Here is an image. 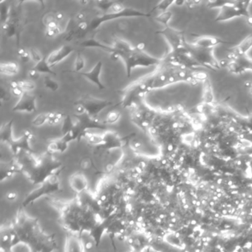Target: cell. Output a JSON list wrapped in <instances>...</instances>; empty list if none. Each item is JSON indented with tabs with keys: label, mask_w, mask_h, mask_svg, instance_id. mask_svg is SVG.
<instances>
[{
	"label": "cell",
	"mask_w": 252,
	"mask_h": 252,
	"mask_svg": "<svg viewBox=\"0 0 252 252\" xmlns=\"http://www.w3.org/2000/svg\"><path fill=\"white\" fill-rule=\"evenodd\" d=\"M208 79V75L204 72L171 65L161 61L154 73L138 82L140 88L147 94L181 82L196 85L199 82H206Z\"/></svg>",
	"instance_id": "cell-1"
},
{
	"label": "cell",
	"mask_w": 252,
	"mask_h": 252,
	"mask_svg": "<svg viewBox=\"0 0 252 252\" xmlns=\"http://www.w3.org/2000/svg\"><path fill=\"white\" fill-rule=\"evenodd\" d=\"M250 1H213L207 4L209 8H219L215 21L225 22L237 17H246L252 26V17L249 12Z\"/></svg>",
	"instance_id": "cell-2"
},
{
	"label": "cell",
	"mask_w": 252,
	"mask_h": 252,
	"mask_svg": "<svg viewBox=\"0 0 252 252\" xmlns=\"http://www.w3.org/2000/svg\"><path fill=\"white\" fill-rule=\"evenodd\" d=\"M126 67V76L130 77L132 70L136 67H149L160 65L161 60L156 58L145 52V44H138L133 51L122 59Z\"/></svg>",
	"instance_id": "cell-3"
},
{
	"label": "cell",
	"mask_w": 252,
	"mask_h": 252,
	"mask_svg": "<svg viewBox=\"0 0 252 252\" xmlns=\"http://www.w3.org/2000/svg\"><path fill=\"white\" fill-rule=\"evenodd\" d=\"M187 50L191 58L198 64L199 67H204L209 70H219L221 69L220 63L217 60L214 54L215 48H203L196 46L191 43L187 44Z\"/></svg>",
	"instance_id": "cell-4"
},
{
	"label": "cell",
	"mask_w": 252,
	"mask_h": 252,
	"mask_svg": "<svg viewBox=\"0 0 252 252\" xmlns=\"http://www.w3.org/2000/svg\"><path fill=\"white\" fill-rule=\"evenodd\" d=\"M150 14L143 12L138 9L132 8H126L123 11L119 13L109 12L101 16L95 17L90 23V31L98 29L103 23L112 21L120 18H132V17H150Z\"/></svg>",
	"instance_id": "cell-5"
},
{
	"label": "cell",
	"mask_w": 252,
	"mask_h": 252,
	"mask_svg": "<svg viewBox=\"0 0 252 252\" xmlns=\"http://www.w3.org/2000/svg\"><path fill=\"white\" fill-rule=\"evenodd\" d=\"M221 67H225L230 73L239 75L250 70L252 71V59L246 55H233L228 54L224 63H220Z\"/></svg>",
	"instance_id": "cell-6"
},
{
	"label": "cell",
	"mask_w": 252,
	"mask_h": 252,
	"mask_svg": "<svg viewBox=\"0 0 252 252\" xmlns=\"http://www.w3.org/2000/svg\"><path fill=\"white\" fill-rule=\"evenodd\" d=\"M76 102L79 103L85 108L86 115L94 119H98V114L102 110L113 104L112 101L94 98L91 95H85Z\"/></svg>",
	"instance_id": "cell-7"
},
{
	"label": "cell",
	"mask_w": 252,
	"mask_h": 252,
	"mask_svg": "<svg viewBox=\"0 0 252 252\" xmlns=\"http://www.w3.org/2000/svg\"><path fill=\"white\" fill-rule=\"evenodd\" d=\"M157 33L162 35L167 41L172 51H183L187 47L188 42L186 40L184 32L175 30L172 28L165 27L163 30L159 31Z\"/></svg>",
	"instance_id": "cell-8"
},
{
	"label": "cell",
	"mask_w": 252,
	"mask_h": 252,
	"mask_svg": "<svg viewBox=\"0 0 252 252\" xmlns=\"http://www.w3.org/2000/svg\"><path fill=\"white\" fill-rule=\"evenodd\" d=\"M14 112L33 113L36 111V98L29 92H25L12 109Z\"/></svg>",
	"instance_id": "cell-9"
},
{
	"label": "cell",
	"mask_w": 252,
	"mask_h": 252,
	"mask_svg": "<svg viewBox=\"0 0 252 252\" xmlns=\"http://www.w3.org/2000/svg\"><path fill=\"white\" fill-rule=\"evenodd\" d=\"M73 52H74V48L73 47L67 45H63L51 52V54L47 57V62L51 67H54L58 63L67 59Z\"/></svg>",
	"instance_id": "cell-10"
},
{
	"label": "cell",
	"mask_w": 252,
	"mask_h": 252,
	"mask_svg": "<svg viewBox=\"0 0 252 252\" xmlns=\"http://www.w3.org/2000/svg\"><path fill=\"white\" fill-rule=\"evenodd\" d=\"M75 119H76L79 126L85 132L92 129H107V124L105 122H101L98 119L90 117L86 114L81 116H76Z\"/></svg>",
	"instance_id": "cell-11"
},
{
	"label": "cell",
	"mask_w": 252,
	"mask_h": 252,
	"mask_svg": "<svg viewBox=\"0 0 252 252\" xmlns=\"http://www.w3.org/2000/svg\"><path fill=\"white\" fill-rule=\"evenodd\" d=\"M102 67L103 63L100 61L93 67L91 71L82 72L79 74L83 76L84 78H85L87 80L89 81L91 83L95 85L98 88V89L104 90L105 88V86L103 85L102 82H101V79H100V76H101V71H102Z\"/></svg>",
	"instance_id": "cell-12"
},
{
	"label": "cell",
	"mask_w": 252,
	"mask_h": 252,
	"mask_svg": "<svg viewBox=\"0 0 252 252\" xmlns=\"http://www.w3.org/2000/svg\"><path fill=\"white\" fill-rule=\"evenodd\" d=\"M124 146V138H121L117 132L107 130L103 134V143L101 147L107 150L121 148Z\"/></svg>",
	"instance_id": "cell-13"
},
{
	"label": "cell",
	"mask_w": 252,
	"mask_h": 252,
	"mask_svg": "<svg viewBox=\"0 0 252 252\" xmlns=\"http://www.w3.org/2000/svg\"><path fill=\"white\" fill-rule=\"evenodd\" d=\"M228 43H231V42H226L223 39L215 37V36H197L191 44L196 46L203 47V48H215V47L218 46L220 44Z\"/></svg>",
	"instance_id": "cell-14"
},
{
	"label": "cell",
	"mask_w": 252,
	"mask_h": 252,
	"mask_svg": "<svg viewBox=\"0 0 252 252\" xmlns=\"http://www.w3.org/2000/svg\"><path fill=\"white\" fill-rule=\"evenodd\" d=\"M252 48V35H249L243 39L237 46L230 51L229 54L233 55H246L248 51Z\"/></svg>",
	"instance_id": "cell-15"
},
{
	"label": "cell",
	"mask_w": 252,
	"mask_h": 252,
	"mask_svg": "<svg viewBox=\"0 0 252 252\" xmlns=\"http://www.w3.org/2000/svg\"><path fill=\"white\" fill-rule=\"evenodd\" d=\"M13 123L14 121L11 120L7 122L5 125H2L1 127V132H0V136H1V141L2 142L6 143L9 145L12 142L14 138H13Z\"/></svg>",
	"instance_id": "cell-16"
},
{
	"label": "cell",
	"mask_w": 252,
	"mask_h": 252,
	"mask_svg": "<svg viewBox=\"0 0 252 252\" xmlns=\"http://www.w3.org/2000/svg\"><path fill=\"white\" fill-rule=\"evenodd\" d=\"M203 83H204V87H203L204 90H203V100H202L203 104L212 106L214 104V94L210 81L208 79Z\"/></svg>",
	"instance_id": "cell-17"
},
{
	"label": "cell",
	"mask_w": 252,
	"mask_h": 252,
	"mask_svg": "<svg viewBox=\"0 0 252 252\" xmlns=\"http://www.w3.org/2000/svg\"><path fill=\"white\" fill-rule=\"evenodd\" d=\"M81 45L85 47V48H100V49L109 53L110 55H111L113 53V50L112 47L107 46V45L101 43V42H98V41L95 40V39H87V40L83 41V42L81 43Z\"/></svg>",
	"instance_id": "cell-18"
},
{
	"label": "cell",
	"mask_w": 252,
	"mask_h": 252,
	"mask_svg": "<svg viewBox=\"0 0 252 252\" xmlns=\"http://www.w3.org/2000/svg\"><path fill=\"white\" fill-rule=\"evenodd\" d=\"M0 72L5 76H14L19 73V65L14 62L1 63Z\"/></svg>",
	"instance_id": "cell-19"
},
{
	"label": "cell",
	"mask_w": 252,
	"mask_h": 252,
	"mask_svg": "<svg viewBox=\"0 0 252 252\" xmlns=\"http://www.w3.org/2000/svg\"><path fill=\"white\" fill-rule=\"evenodd\" d=\"M33 70H36L39 74L41 73H46V74L54 75L55 76V72L51 70V66L48 64L47 62L46 57H44L42 61L39 62L37 64H35L34 67H33Z\"/></svg>",
	"instance_id": "cell-20"
},
{
	"label": "cell",
	"mask_w": 252,
	"mask_h": 252,
	"mask_svg": "<svg viewBox=\"0 0 252 252\" xmlns=\"http://www.w3.org/2000/svg\"><path fill=\"white\" fill-rule=\"evenodd\" d=\"M82 138H85L90 144L94 145H101L103 143V134L94 133V132L86 131L82 135Z\"/></svg>",
	"instance_id": "cell-21"
},
{
	"label": "cell",
	"mask_w": 252,
	"mask_h": 252,
	"mask_svg": "<svg viewBox=\"0 0 252 252\" xmlns=\"http://www.w3.org/2000/svg\"><path fill=\"white\" fill-rule=\"evenodd\" d=\"M67 147H68V144L61 138V139L50 143L48 145V150L51 153H55V152L64 153L67 150Z\"/></svg>",
	"instance_id": "cell-22"
},
{
	"label": "cell",
	"mask_w": 252,
	"mask_h": 252,
	"mask_svg": "<svg viewBox=\"0 0 252 252\" xmlns=\"http://www.w3.org/2000/svg\"><path fill=\"white\" fill-rule=\"evenodd\" d=\"M75 126V119H72L71 116H65L63 121V125H62V132L63 135H64L68 133L70 130L73 129Z\"/></svg>",
	"instance_id": "cell-23"
},
{
	"label": "cell",
	"mask_w": 252,
	"mask_h": 252,
	"mask_svg": "<svg viewBox=\"0 0 252 252\" xmlns=\"http://www.w3.org/2000/svg\"><path fill=\"white\" fill-rule=\"evenodd\" d=\"M65 117V115L62 113H56V112H50L48 113V124L51 126L57 125L60 122H63V119Z\"/></svg>",
	"instance_id": "cell-24"
},
{
	"label": "cell",
	"mask_w": 252,
	"mask_h": 252,
	"mask_svg": "<svg viewBox=\"0 0 252 252\" xmlns=\"http://www.w3.org/2000/svg\"><path fill=\"white\" fill-rule=\"evenodd\" d=\"M85 67V60L81 53H78L76 56V60L74 63V68L72 70L71 73H81Z\"/></svg>",
	"instance_id": "cell-25"
},
{
	"label": "cell",
	"mask_w": 252,
	"mask_h": 252,
	"mask_svg": "<svg viewBox=\"0 0 252 252\" xmlns=\"http://www.w3.org/2000/svg\"><path fill=\"white\" fill-rule=\"evenodd\" d=\"M44 85H45V88L51 91V92H56L60 89L59 82L50 76H45L44 79Z\"/></svg>",
	"instance_id": "cell-26"
},
{
	"label": "cell",
	"mask_w": 252,
	"mask_h": 252,
	"mask_svg": "<svg viewBox=\"0 0 252 252\" xmlns=\"http://www.w3.org/2000/svg\"><path fill=\"white\" fill-rule=\"evenodd\" d=\"M120 112L117 111V110H112V111L109 112L107 113V116H106V124L107 125H113L116 124V122H119V119H121Z\"/></svg>",
	"instance_id": "cell-27"
},
{
	"label": "cell",
	"mask_w": 252,
	"mask_h": 252,
	"mask_svg": "<svg viewBox=\"0 0 252 252\" xmlns=\"http://www.w3.org/2000/svg\"><path fill=\"white\" fill-rule=\"evenodd\" d=\"M172 17V14L170 11H166V12L160 13L159 15L156 17V21L161 24L164 25L165 27H167L168 23L170 21Z\"/></svg>",
	"instance_id": "cell-28"
},
{
	"label": "cell",
	"mask_w": 252,
	"mask_h": 252,
	"mask_svg": "<svg viewBox=\"0 0 252 252\" xmlns=\"http://www.w3.org/2000/svg\"><path fill=\"white\" fill-rule=\"evenodd\" d=\"M1 11L0 12L1 23H2V25H3L6 23L8 20H9L10 16H11V8H10L9 5H3L2 4L1 11Z\"/></svg>",
	"instance_id": "cell-29"
},
{
	"label": "cell",
	"mask_w": 252,
	"mask_h": 252,
	"mask_svg": "<svg viewBox=\"0 0 252 252\" xmlns=\"http://www.w3.org/2000/svg\"><path fill=\"white\" fill-rule=\"evenodd\" d=\"M48 113H42V114L38 115L34 119H33L32 124L35 126H42L45 124H48Z\"/></svg>",
	"instance_id": "cell-30"
},
{
	"label": "cell",
	"mask_w": 252,
	"mask_h": 252,
	"mask_svg": "<svg viewBox=\"0 0 252 252\" xmlns=\"http://www.w3.org/2000/svg\"><path fill=\"white\" fill-rule=\"evenodd\" d=\"M115 2L113 1H97L95 2L97 7L101 10L104 14H107L111 9Z\"/></svg>",
	"instance_id": "cell-31"
},
{
	"label": "cell",
	"mask_w": 252,
	"mask_h": 252,
	"mask_svg": "<svg viewBox=\"0 0 252 252\" xmlns=\"http://www.w3.org/2000/svg\"><path fill=\"white\" fill-rule=\"evenodd\" d=\"M10 88H11V93H12L13 95H15V96L20 97L25 93L23 88L20 86L19 81H13V82H11V84H10Z\"/></svg>",
	"instance_id": "cell-32"
},
{
	"label": "cell",
	"mask_w": 252,
	"mask_h": 252,
	"mask_svg": "<svg viewBox=\"0 0 252 252\" xmlns=\"http://www.w3.org/2000/svg\"><path fill=\"white\" fill-rule=\"evenodd\" d=\"M29 53H30L31 60L33 62V63H39V62L42 61L43 60V57L41 55L40 52L38 50L35 49V48H31L29 50Z\"/></svg>",
	"instance_id": "cell-33"
},
{
	"label": "cell",
	"mask_w": 252,
	"mask_h": 252,
	"mask_svg": "<svg viewBox=\"0 0 252 252\" xmlns=\"http://www.w3.org/2000/svg\"><path fill=\"white\" fill-rule=\"evenodd\" d=\"M19 82H20V86L25 92L33 91L36 88V85L31 81H19Z\"/></svg>",
	"instance_id": "cell-34"
},
{
	"label": "cell",
	"mask_w": 252,
	"mask_h": 252,
	"mask_svg": "<svg viewBox=\"0 0 252 252\" xmlns=\"http://www.w3.org/2000/svg\"><path fill=\"white\" fill-rule=\"evenodd\" d=\"M174 3H175V1H163V2H160V3L158 4L156 8L161 13L166 12L170 5Z\"/></svg>",
	"instance_id": "cell-35"
},
{
	"label": "cell",
	"mask_w": 252,
	"mask_h": 252,
	"mask_svg": "<svg viewBox=\"0 0 252 252\" xmlns=\"http://www.w3.org/2000/svg\"><path fill=\"white\" fill-rule=\"evenodd\" d=\"M17 54H18L20 60L24 62V63H27V62H29V60H31L29 51H27V50L24 49V48H20V49L18 50Z\"/></svg>",
	"instance_id": "cell-36"
},
{
	"label": "cell",
	"mask_w": 252,
	"mask_h": 252,
	"mask_svg": "<svg viewBox=\"0 0 252 252\" xmlns=\"http://www.w3.org/2000/svg\"><path fill=\"white\" fill-rule=\"evenodd\" d=\"M61 33L62 30L60 27L56 28V29H46V32H45V35L49 38L56 37Z\"/></svg>",
	"instance_id": "cell-37"
},
{
	"label": "cell",
	"mask_w": 252,
	"mask_h": 252,
	"mask_svg": "<svg viewBox=\"0 0 252 252\" xmlns=\"http://www.w3.org/2000/svg\"><path fill=\"white\" fill-rule=\"evenodd\" d=\"M126 7H125V5H124L122 2H115L114 4H113V7H112L111 9L109 12L111 13H119L123 11L126 8ZM108 12V13H109Z\"/></svg>",
	"instance_id": "cell-38"
},
{
	"label": "cell",
	"mask_w": 252,
	"mask_h": 252,
	"mask_svg": "<svg viewBox=\"0 0 252 252\" xmlns=\"http://www.w3.org/2000/svg\"><path fill=\"white\" fill-rule=\"evenodd\" d=\"M77 29L80 33H86V32H89L90 24H88L86 21L80 22V23H78Z\"/></svg>",
	"instance_id": "cell-39"
},
{
	"label": "cell",
	"mask_w": 252,
	"mask_h": 252,
	"mask_svg": "<svg viewBox=\"0 0 252 252\" xmlns=\"http://www.w3.org/2000/svg\"><path fill=\"white\" fill-rule=\"evenodd\" d=\"M54 21H57L55 19V13H48L44 17L43 23L45 26Z\"/></svg>",
	"instance_id": "cell-40"
},
{
	"label": "cell",
	"mask_w": 252,
	"mask_h": 252,
	"mask_svg": "<svg viewBox=\"0 0 252 252\" xmlns=\"http://www.w3.org/2000/svg\"><path fill=\"white\" fill-rule=\"evenodd\" d=\"M39 76H40V74L37 73L36 70H33V69H32V70L29 71V76H30L31 79H39Z\"/></svg>",
	"instance_id": "cell-41"
},
{
	"label": "cell",
	"mask_w": 252,
	"mask_h": 252,
	"mask_svg": "<svg viewBox=\"0 0 252 252\" xmlns=\"http://www.w3.org/2000/svg\"><path fill=\"white\" fill-rule=\"evenodd\" d=\"M85 18H86V15H85V13L79 12V14H77V15H76V20L78 21V23H80V22L85 21Z\"/></svg>",
	"instance_id": "cell-42"
},
{
	"label": "cell",
	"mask_w": 252,
	"mask_h": 252,
	"mask_svg": "<svg viewBox=\"0 0 252 252\" xmlns=\"http://www.w3.org/2000/svg\"><path fill=\"white\" fill-rule=\"evenodd\" d=\"M64 15L63 13L62 12H57L55 13V19L57 22L62 21V20H64Z\"/></svg>",
	"instance_id": "cell-43"
},
{
	"label": "cell",
	"mask_w": 252,
	"mask_h": 252,
	"mask_svg": "<svg viewBox=\"0 0 252 252\" xmlns=\"http://www.w3.org/2000/svg\"><path fill=\"white\" fill-rule=\"evenodd\" d=\"M57 27H59L58 22L54 21L52 22V23H49V24L47 25L46 29H56V28Z\"/></svg>",
	"instance_id": "cell-44"
},
{
	"label": "cell",
	"mask_w": 252,
	"mask_h": 252,
	"mask_svg": "<svg viewBox=\"0 0 252 252\" xmlns=\"http://www.w3.org/2000/svg\"><path fill=\"white\" fill-rule=\"evenodd\" d=\"M132 147L135 149H139L141 147V144L139 142V141H135V142L133 143V145H132Z\"/></svg>",
	"instance_id": "cell-45"
},
{
	"label": "cell",
	"mask_w": 252,
	"mask_h": 252,
	"mask_svg": "<svg viewBox=\"0 0 252 252\" xmlns=\"http://www.w3.org/2000/svg\"><path fill=\"white\" fill-rule=\"evenodd\" d=\"M248 88H249V93H250L251 95L252 96V84H249V86H248Z\"/></svg>",
	"instance_id": "cell-46"
},
{
	"label": "cell",
	"mask_w": 252,
	"mask_h": 252,
	"mask_svg": "<svg viewBox=\"0 0 252 252\" xmlns=\"http://www.w3.org/2000/svg\"><path fill=\"white\" fill-rule=\"evenodd\" d=\"M89 2H80L81 4H82V5H86V4H88Z\"/></svg>",
	"instance_id": "cell-47"
}]
</instances>
